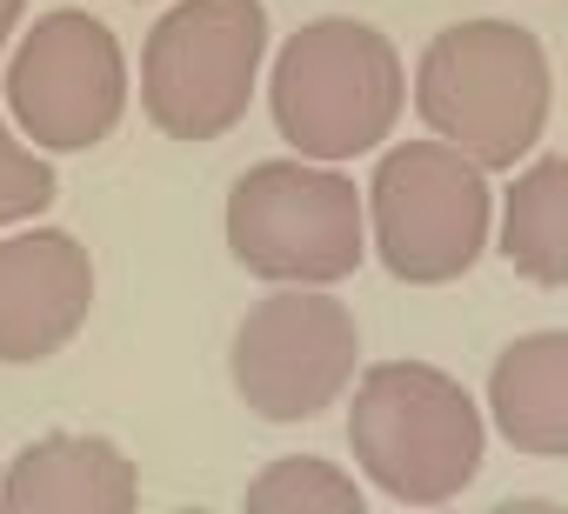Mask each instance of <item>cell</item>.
Returning a JSON list of instances; mask_svg holds the SVG:
<instances>
[{"label":"cell","instance_id":"6da1fadb","mask_svg":"<svg viewBox=\"0 0 568 514\" xmlns=\"http://www.w3.org/2000/svg\"><path fill=\"white\" fill-rule=\"evenodd\" d=\"M548 101V54L515 21H455L428 41L415 68V114L428 121V134L462 147L488 174L515 167L541 141Z\"/></svg>","mask_w":568,"mask_h":514},{"label":"cell","instance_id":"7a4b0ae2","mask_svg":"<svg viewBox=\"0 0 568 514\" xmlns=\"http://www.w3.org/2000/svg\"><path fill=\"white\" fill-rule=\"evenodd\" d=\"M267 107L295 154L342 167L355 154H375L395 134V121L408 107V74L382 28L328 14V21H308L302 34H288V48L274 54Z\"/></svg>","mask_w":568,"mask_h":514},{"label":"cell","instance_id":"3957f363","mask_svg":"<svg viewBox=\"0 0 568 514\" xmlns=\"http://www.w3.org/2000/svg\"><path fill=\"white\" fill-rule=\"evenodd\" d=\"M348 448L388 501L442 507L481 474L488 428H481L475 394L455 374L428 361H375L355 381Z\"/></svg>","mask_w":568,"mask_h":514},{"label":"cell","instance_id":"277c9868","mask_svg":"<svg viewBox=\"0 0 568 514\" xmlns=\"http://www.w3.org/2000/svg\"><path fill=\"white\" fill-rule=\"evenodd\" d=\"M227 247L254 281L335 288L368 261V207L335 161H261L227 194Z\"/></svg>","mask_w":568,"mask_h":514},{"label":"cell","instance_id":"5b68a950","mask_svg":"<svg viewBox=\"0 0 568 514\" xmlns=\"http://www.w3.org/2000/svg\"><path fill=\"white\" fill-rule=\"evenodd\" d=\"M488 167L448 141H395L368 181V234L408 288L462 281L488 247Z\"/></svg>","mask_w":568,"mask_h":514},{"label":"cell","instance_id":"8992f818","mask_svg":"<svg viewBox=\"0 0 568 514\" xmlns=\"http://www.w3.org/2000/svg\"><path fill=\"white\" fill-rule=\"evenodd\" d=\"M267 8L261 0H181L141 48V107L168 141H221L261 81Z\"/></svg>","mask_w":568,"mask_h":514},{"label":"cell","instance_id":"52a82bcc","mask_svg":"<svg viewBox=\"0 0 568 514\" xmlns=\"http://www.w3.org/2000/svg\"><path fill=\"white\" fill-rule=\"evenodd\" d=\"M355 368H362V328L348 301H335L328 288H274L267 301L247 308L227 354L234 394L247 401V414L274 428L335 408L355 388Z\"/></svg>","mask_w":568,"mask_h":514},{"label":"cell","instance_id":"ba28073f","mask_svg":"<svg viewBox=\"0 0 568 514\" xmlns=\"http://www.w3.org/2000/svg\"><path fill=\"white\" fill-rule=\"evenodd\" d=\"M8 107H14L21 134L41 154L101 147L128 114V54H121V41L81 8L41 14L21 34L14 61H8Z\"/></svg>","mask_w":568,"mask_h":514},{"label":"cell","instance_id":"9c48e42d","mask_svg":"<svg viewBox=\"0 0 568 514\" xmlns=\"http://www.w3.org/2000/svg\"><path fill=\"white\" fill-rule=\"evenodd\" d=\"M94 308V261L61 227L0 240V368L54 361Z\"/></svg>","mask_w":568,"mask_h":514},{"label":"cell","instance_id":"30bf717a","mask_svg":"<svg viewBox=\"0 0 568 514\" xmlns=\"http://www.w3.org/2000/svg\"><path fill=\"white\" fill-rule=\"evenodd\" d=\"M141 501L134 461L108 434H41L8 461V514H128Z\"/></svg>","mask_w":568,"mask_h":514},{"label":"cell","instance_id":"8fae6325","mask_svg":"<svg viewBox=\"0 0 568 514\" xmlns=\"http://www.w3.org/2000/svg\"><path fill=\"white\" fill-rule=\"evenodd\" d=\"M488 414L515 454L568 461V328H535L495 354Z\"/></svg>","mask_w":568,"mask_h":514},{"label":"cell","instance_id":"7c38bea8","mask_svg":"<svg viewBox=\"0 0 568 514\" xmlns=\"http://www.w3.org/2000/svg\"><path fill=\"white\" fill-rule=\"evenodd\" d=\"M501 261L535 288H568V154H541L508 181Z\"/></svg>","mask_w":568,"mask_h":514},{"label":"cell","instance_id":"4fadbf2b","mask_svg":"<svg viewBox=\"0 0 568 514\" xmlns=\"http://www.w3.org/2000/svg\"><path fill=\"white\" fill-rule=\"evenodd\" d=\"M247 507L254 514H362V487L322 454H288L261 481H247Z\"/></svg>","mask_w":568,"mask_h":514},{"label":"cell","instance_id":"5bb4252c","mask_svg":"<svg viewBox=\"0 0 568 514\" xmlns=\"http://www.w3.org/2000/svg\"><path fill=\"white\" fill-rule=\"evenodd\" d=\"M54 194H61V187H54V167H48L34 147H21V141L8 134V121H0V227L34 220Z\"/></svg>","mask_w":568,"mask_h":514},{"label":"cell","instance_id":"9a60e30c","mask_svg":"<svg viewBox=\"0 0 568 514\" xmlns=\"http://www.w3.org/2000/svg\"><path fill=\"white\" fill-rule=\"evenodd\" d=\"M21 14H28V0H0V54H8V41H14V28H21Z\"/></svg>","mask_w":568,"mask_h":514}]
</instances>
